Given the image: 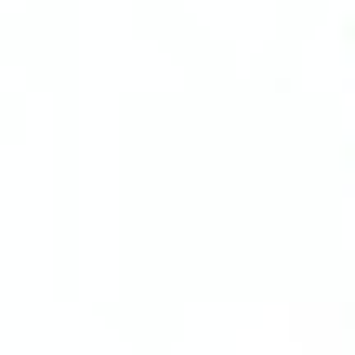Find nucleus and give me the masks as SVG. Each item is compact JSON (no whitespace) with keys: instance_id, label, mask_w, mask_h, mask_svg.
Returning <instances> with one entry per match:
<instances>
[]
</instances>
